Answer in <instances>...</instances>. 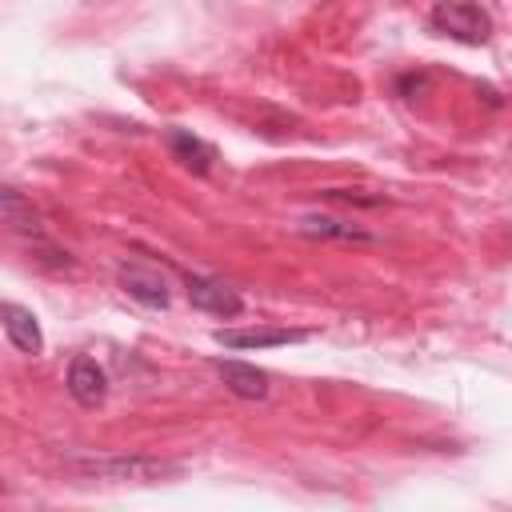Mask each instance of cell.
I'll return each instance as SVG.
<instances>
[{"label":"cell","instance_id":"cell-1","mask_svg":"<svg viewBox=\"0 0 512 512\" xmlns=\"http://www.w3.org/2000/svg\"><path fill=\"white\" fill-rule=\"evenodd\" d=\"M72 468L92 480H124V484H160L184 472V464L160 456H76Z\"/></svg>","mask_w":512,"mask_h":512},{"label":"cell","instance_id":"cell-2","mask_svg":"<svg viewBox=\"0 0 512 512\" xmlns=\"http://www.w3.org/2000/svg\"><path fill=\"white\" fill-rule=\"evenodd\" d=\"M428 28L456 44H488L496 32L488 8L476 0H436L428 12Z\"/></svg>","mask_w":512,"mask_h":512},{"label":"cell","instance_id":"cell-3","mask_svg":"<svg viewBox=\"0 0 512 512\" xmlns=\"http://www.w3.org/2000/svg\"><path fill=\"white\" fill-rule=\"evenodd\" d=\"M184 292L192 300V308L208 312V316H220V320H232L244 312V296L236 288H228L224 280L216 276H200V272H184Z\"/></svg>","mask_w":512,"mask_h":512},{"label":"cell","instance_id":"cell-4","mask_svg":"<svg viewBox=\"0 0 512 512\" xmlns=\"http://www.w3.org/2000/svg\"><path fill=\"white\" fill-rule=\"evenodd\" d=\"M116 280H120V288L136 300V304H144V308H152V312H164L168 304H172V288H168V280H164V272H156V268H144V264H120L116 268Z\"/></svg>","mask_w":512,"mask_h":512},{"label":"cell","instance_id":"cell-5","mask_svg":"<svg viewBox=\"0 0 512 512\" xmlns=\"http://www.w3.org/2000/svg\"><path fill=\"white\" fill-rule=\"evenodd\" d=\"M64 388H68V396H72L80 408H96V404H104V396H108V372L96 364V356L76 352L72 364H68Z\"/></svg>","mask_w":512,"mask_h":512},{"label":"cell","instance_id":"cell-6","mask_svg":"<svg viewBox=\"0 0 512 512\" xmlns=\"http://www.w3.org/2000/svg\"><path fill=\"white\" fill-rule=\"evenodd\" d=\"M212 340L232 352H252V348H280V344H300L308 340L304 328H216Z\"/></svg>","mask_w":512,"mask_h":512},{"label":"cell","instance_id":"cell-7","mask_svg":"<svg viewBox=\"0 0 512 512\" xmlns=\"http://www.w3.org/2000/svg\"><path fill=\"white\" fill-rule=\"evenodd\" d=\"M296 232L308 236V240H344V244H372L376 236L368 228H360L356 220H340V216H324V212H312V216H300L296 220Z\"/></svg>","mask_w":512,"mask_h":512},{"label":"cell","instance_id":"cell-8","mask_svg":"<svg viewBox=\"0 0 512 512\" xmlns=\"http://www.w3.org/2000/svg\"><path fill=\"white\" fill-rule=\"evenodd\" d=\"M216 376L224 380V388L240 400H264L268 396V372H260L248 360H212Z\"/></svg>","mask_w":512,"mask_h":512},{"label":"cell","instance_id":"cell-9","mask_svg":"<svg viewBox=\"0 0 512 512\" xmlns=\"http://www.w3.org/2000/svg\"><path fill=\"white\" fill-rule=\"evenodd\" d=\"M0 316H4V336H8V344L16 352H24V356H40L44 352V332H40V324H36V316L28 308L4 300Z\"/></svg>","mask_w":512,"mask_h":512},{"label":"cell","instance_id":"cell-10","mask_svg":"<svg viewBox=\"0 0 512 512\" xmlns=\"http://www.w3.org/2000/svg\"><path fill=\"white\" fill-rule=\"evenodd\" d=\"M168 148H172V156L188 168V172H196V176H208L212 172V164H216V148L208 144V140H200V136H192L188 128H168Z\"/></svg>","mask_w":512,"mask_h":512},{"label":"cell","instance_id":"cell-11","mask_svg":"<svg viewBox=\"0 0 512 512\" xmlns=\"http://www.w3.org/2000/svg\"><path fill=\"white\" fill-rule=\"evenodd\" d=\"M324 196H328V200H348V204H364V208H380V204H384V196H356V192H348V188H324Z\"/></svg>","mask_w":512,"mask_h":512}]
</instances>
